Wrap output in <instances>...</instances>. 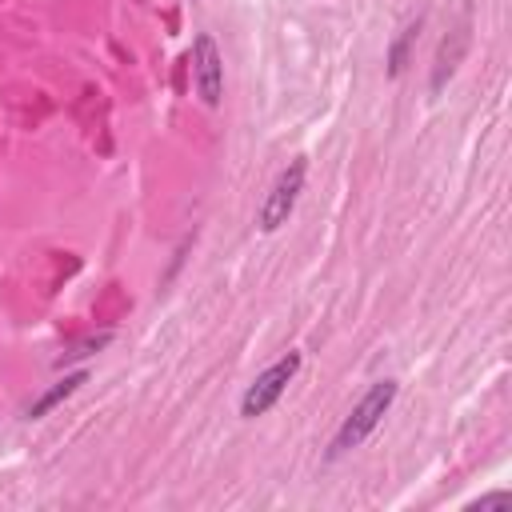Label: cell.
I'll list each match as a JSON object with an SVG mask.
<instances>
[{
	"label": "cell",
	"mask_w": 512,
	"mask_h": 512,
	"mask_svg": "<svg viewBox=\"0 0 512 512\" xmlns=\"http://www.w3.org/2000/svg\"><path fill=\"white\" fill-rule=\"evenodd\" d=\"M396 392H400L396 380H376V384H368V392L352 404V412H348L344 424L336 428V436H332V444H328V460H340L344 452L360 448V444L380 428V420L388 416Z\"/></svg>",
	"instance_id": "cell-1"
},
{
	"label": "cell",
	"mask_w": 512,
	"mask_h": 512,
	"mask_svg": "<svg viewBox=\"0 0 512 512\" xmlns=\"http://www.w3.org/2000/svg\"><path fill=\"white\" fill-rule=\"evenodd\" d=\"M300 364H304V356L292 348V352H284L280 360H272L248 388H244V396H240V416L244 420H256V416H264L268 408H276L280 404V396L288 392V384L296 380V372H300Z\"/></svg>",
	"instance_id": "cell-2"
},
{
	"label": "cell",
	"mask_w": 512,
	"mask_h": 512,
	"mask_svg": "<svg viewBox=\"0 0 512 512\" xmlns=\"http://www.w3.org/2000/svg\"><path fill=\"white\" fill-rule=\"evenodd\" d=\"M304 180H308V160L296 156V160L276 176L272 192L264 196V204H260V212H256V228H260V232H276L280 224H288V216H292V208H296V200H300V192H304Z\"/></svg>",
	"instance_id": "cell-3"
},
{
	"label": "cell",
	"mask_w": 512,
	"mask_h": 512,
	"mask_svg": "<svg viewBox=\"0 0 512 512\" xmlns=\"http://www.w3.org/2000/svg\"><path fill=\"white\" fill-rule=\"evenodd\" d=\"M192 84H196V96L208 108H220V100H224V56H220V48L208 32H196V40H192Z\"/></svg>",
	"instance_id": "cell-4"
},
{
	"label": "cell",
	"mask_w": 512,
	"mask_h": 512,
	"mask_svg": "<svg viewBox=\"0 0 512 512\" xmlns=\"http://www.w3.org/2000/svg\"><path fill=\"white\" fill-rule=\"evenodd\" d=\"M80 384H88V372H84V368L68 372L60 384H52V388H48L40 400H32V404H28V412H24V416H28V420H40V416H48V412H52L56 404H64V400H68V396H72Z\"/></svg>",
	"instance_id": "cell-5"
},
{
	"label": "cell",
	"mask_w": 512,
	"mask_h": 512,
	"mask_svg": "<svg viewBox=\"0 0 512 512\" xmlns=\"http://www.w3.org/2000/svg\"><path fill=\"white\" fill-rule=\"evenodd\" d=\"M112 344V332L104 328V332H92V336H84V340H76L64 356H60V368L64 364H76V360H84V356H92V352H100V348H108Z\"/></svg>",
	"instance_id": "cell-6"
},
{
	"label": "cell",
	"mask_w": 512,
	"mask_h": 512,
	"mask_svg": "<svg viewBox=\"0 0 512 512\" xmlns=\"http://www.w3.org/2000/svg\"><path fill=\"white\" fill-rule=\"evenodd\" d=\"M416 40V24H408L404 32H400V40L392 44V52H388V76H400L404 72V56H408V44Z\"/></svg>",
	"instance_id": "cell-7"
},
{
	"label": "cell",
	"mask_w": 512,
	"mask_h": 512,
	"mask_svg": "<svg viewBox=\"0 0 512 512\" xmlns=\"http://www.w3.org/2000/svg\"><path fill=\"white\" fill-rule=\"evenodd\" d=\"M492 504H512V492H488L476 500V508H492Z\"/></svg>",
	"instance_id": "cell-8"
}]
</instances>
